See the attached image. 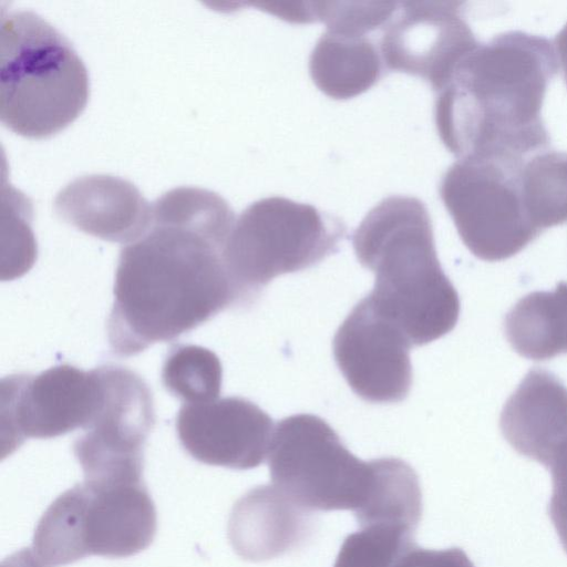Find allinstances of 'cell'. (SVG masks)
I'll return each mask as SVG.
<instances>
[{
	"label": "cell",
	"instance_id": "9c48e42d",
	"mask_svg": "<svg viewBox=\"0 0 567 567\" xmlns=\"http://www.w3.org/2000/svg\"><path fill=\"white\" fill-rule=\"evenodd\" d=\"M102 399L99 368L70 364L40 374H14L1 381L2 450L12 453L27 439H51L92 422Z\"/></svg>",
	"mask_w": 567,
	"mask_h": 567
},
{
	"label": "cell",
	"instance_id": "52a82bcc",
	"mask_svg": "<svg viewBox=\"0 0 567 567\" xmlns=\"http://www.w3.org/2000/svg\"><path fill=\"white\" fill-rule=\"evenodd\" d=\"M268 466L272 485L308 513H354L368 498L375 476V460L358 458L324 420L306 413L277 423Z\"/></svg>",
	"mask_w": 567,
	"mask_h": 567
},
{
	"label": "cell",
	"instance_id": "e0dca14e",
	"mask_svg": "<svg viewBox=\"0 0 567 567\" xmlns=\"http://www.w3.org/2000/svg\"><path fill=\"white\" fill-rule=\"evenodd\" d=\"M413 536L398 527H360L343 540L333 567H475L463 549L422 548Z\"/></svg>",
	"mask_w": 567,
	"mask_h": 567
},
{
	"label": "cell",
	"instance_id": "3957f363",
	"mask_svg": "<svg viewBox=\"0 0 567 567\" xmlns=\"http://www.w3.org/2000/svg\"><path fill=\"white\" fill-rule=\"evenodd\" d=\"M352 243L360 264L375 275L369 299L412 346L427 344L454 329L461 309L458 293L439 261L422 200L411 196L382 199L365 215Z\"/></svg>",
	"mask_w": 567,
	"mask_h": 567
},
{
	"label": "cell",
	"instance_id": "44dd1931",
	"mask_svg": "<svg viewBox=\"0 0 567 567\" xmlns=\"http://www.w3.org/2000/svg\"><path fill=\"white\" fill-rule=\"evenodd\" d=\"M221 377L218 357L209 349L194 344L171 349L162 369L164 386L185 404L217 400Z\"/></svg>",
	"mask_w": 567,
	"mask_h": 567
},
{
	"label": "cell",
	"instance_id": "603a6c76",
	"mask_svg": "<svg viewBox=\"0 0 567 567\" xmlns=\"http://www.w3.org/2000/svg\"><path fill=\"white\" fill-rule=\"evenodd\" d=\"M546 467L553 481L548 515L567 553V441L556 450Z\"/></svg>",
	"mask_w": 567,
	"mask_h": 567
},
{
	"label": "cell",
	"instance_id": "7c38bea8",
	"mask_svg": "<svg viewBox=\"0 0 567 567\" xmlns=\"http://www.w3.org/2000/svg\"><path fill=\"white\" fill-rule=\"evenodd\" d=\"M176 431L193 458L208 465L249 470L268 456L275 426L254 402L227 396L184 404L176 417Z\"/></svg>",
	"mask_w": 567,
	"mask_h": 567
},
{
	"label": "cell",
	"instance_id": "277c9868",
	"mask_svg": "<svg viewBox=\"0 0 567 567\" xmlns=\"http://www.w3.org/2000/svg\"><path fill=\"white\" fill-rule=\"evenodd\" d=\"M90 95L86 68L69 40L32 11L2 13L0 120L13 133L47 138L73 123Z\"/></svg>",
	"mask_w": 567,
	"mask_h": 567
},
{
	"label": "cell",
	"instance_id": "ac0fdd59",
	"mask_svg": "<svg viewBox=\"0 0 567 567\" xmlns=\"http://www.w3.org/2000/svg\"><path fill=\"white\" fill-rule=\"evenodd\" d=\"M505 336L522 357L544 361L567 353V282L553 291H533L507 312Z\"/></svg>",
	"mask_w": 567,
	"mask_h": 567
},
{
	"label": "cell",
	"instance_id": "5b68a950",
	"mask_svg": "<svg viewBox=\"0 0 567 567\" xmlns=\"http://www.w3.org/2000/svg\"><path fill=\"white\" fill-rule=\"evenodd\" d=\"M343 223L309 204L271 196L249 205L235 220L223 261L247 303L275 277L315 266L338 250Z\"/></svg>",
	"mask_w": 567,
	"mask_h": 567
},
{
	"label": "cell",
	"instance_id": "d6986e66",
	"mask_svg": "<svg viewBox=\"0 0 567 567\" xmlns=\"http://www.w3.org/2000/svg\"><path fill=\"white\" fill-rule=\"evenodd\" d=\"M354 515L359 527L385 525L415 532L422 516V492L415 471L398 457L375 458L372 488Z\"/></svg>",
	"mask_w": 567,
	"mask_h": 567
},
{
	"label": "cell",
	"instance_id": "4fadbf2b",
	"mask_svg": "<svg viewBox=\"0 0 567 567\" xmlns=\"http://www.w3.org/2000/svg\"><path fill=\"white\" fill-rule=\"evenodd\" d=\"M54 210L87 235L125 245L138 239L152 221V204L131 182L103 174L69 183L56 194Z\"/></svg>",
	"mask_w": 567,
	"mask_h": 567
},
{
	"label": "cell",
	"instance_id": "7402d4cb",
	"mask_svg": "<svg viewBox=\"0 0 567 567\" xmlns=\"http://www.w3.org/2000/svg\"><path fill=\"white\" fill-rule=\"evenodd\" d=\"M315 19L321 20L327 30L365 35L390 20L396 2H311Z\"/></svg>",
	"mask_w": 567,
	"mask_h": 567
},
{
	"label": "cell",
	"instance_id": "5bb4252c",
	"mask_svg": "<svg viewBox=\"0 0 567 567\" xmlns=\"http://www.w3.org/2000/svg\"><path fill=\"white\" fill-rule=\"evenodd\" d=\"M499 427L517 453L545 466L567 440V388L554 373L530 369L507 399Z\"/></svg>",
	"mask_w": 567,
	"mask_h": 567
},
{
	"label": "cell",
	"instance_id": "30bf717a",
	"mask_svg": "<svg viewBox=\"0 0 567 567\" xmlns=\"http://www.w3.org/2000/svg\"><path fill=\"white\" fill-rule=\"evenodd\" d=\"M411 346L402 329L365 296L336 332L333 355L358 396L372 403H396L412 385Z\"/></svg>",
	"mask_w": 567,
	"mask_h": 567
},
{
	"label": "cell",
	"instance_id": "9a60e30c",
	"mask_svg": "<svg viewBox=\"0 0 567 567\" xmlns=\"http://www.w3.org/2000/svg\"><path fill=\"white\" fill-rule=\"evenodd\" d=\"M310 533L308 512L271 485L249 489L233 506L227 535L235 553L265 561L299 546Z\"/></svg>",
	"mask_w": 567,
	"mask_h": 567
},
{
	"label": "cell",
	"instance_id": "ba28073f",
	"mask_svg": "<svg viewBox=\"0 0 567 567\" xmlns=\"http://www.w3.org/2000/svg\"><path fill=\"white\" fill-rule=\"evenodd\" d=\"M522 164L461 158L444 173L440 196L468 250L499 261L523 250L540 231L522 197Z\"/></svg>",
	"mask_w": 567,
	"mask_h": 567
},
{
	"label": "cell",
	"instance_id": "cb8c5ba5",
	"mask_svg": "<svg viewBox=\"0 0 567 567\" xmlns=\"http://www.w3.org/2000/svg\"><path fill=\"white\" fill-rule=\"evenodd\" d=\"M0 567H49L31 548H22L7 557Z\"/></svg>",
	"mask_w": 567,
	"mask_h": 567
},
{
	"label": "cell",
	"instance_id": "ffe728a7",
	"mask_svg": "<svg viewBox=\"0 0 567 567\" xmlns=\"http://www.w3.org/2000/svg\"><path fill=\"white\" fill-rule=\"evenodd\" d=\"M525 209L542 233L567 223V152L543 151L519 169Z\"/></svg>",
	"mask_w": 567,
	"mask_h": 567
},
{
	"label": "cell",
	"instance_id": "8992f818",
	"mask_svg": "<svg viewBox=\"0 0 567 567\" xmlns=\"http://www.w3.org/2000/svg\"><path fill=\"white\" fill-rule=\"evenodd\" d=\"M156 527L155 505L143 482L113 487L76 484L44 512L33 548L52 567L90 555L123 558L146 549Z\"/></svg>",
	"mask_w": 567,
	"mask_h": 567
},
{
	"label": "cell",
	"instance_id": "2e32d148",
	"mask_svg": "<svg viewBox=\"0 0 567 567\" xmlns=\"http://www.w3.org/2000/svg\"><path fill=\"white\" fill-rule=\"evenodd\" d=\"M309 71L320 91L344 100L365 92L379 80L381 60L365 35L326 30L310 54Z\"/></svg>",
	"mask_w": 567,
	"mask_h": 567
},
{
	"label": "cell",
	"instance_id": "7a4b0ae2",
	"mask_svg": "<svg viewBox=\"0 0 567 567\" xmlns=\"http://www.w3.org/2000/svg\"><path fill=\"white\" fill-rule=\"evenodd\" d=\"M558 71L554 43L544 37L509 31L478 42L436 96L441 141L457 159L522 164L546 151L542 110Z\"/></svg>",
	"mask_w": 567,
	"mask_h": 567
},
{
	"label": "cell",
	"instance_id": "8fae6325",
	"mask_svg": "<svg viewBox=\"0 0 567 567\" xmlns=\"http://www.w3.org/2000/svg\"><path fill=\"white\" fill-rule=\"evenodd\" d=\"M381 38L386 66L425 80L435 91L478 43L461 14L462 2L405 1Z\"/></svg>",
	"mask_w": 567,
	"mask_h": 567
},
{
	"label": "cell",
	"instance_id": "6da1fadb",
	"mask_svg": "<svg viewBox=\"0 0 567 567\" xmlns=\"http://www.w3.org/2000/svg\"><path fill=\"white\" fill-rule=\"evenodd\" d=\"M235 215L218 194L177 187L152 204V221L123 246L107 321L112 352L138 354L239 303L223 261Z\"/></svg>",
	"mask_w": 567,
	"mask_h": 567
},
{
	"label": "cell",
	"instance_id": "d4e9b609",
	"mask_svg": "<svg viewBox=\"0 0 567 567\" xmlns=\"http://www.w3.org/2000/svg\"><path fill=\"white\" fill-rule=\"evenodd\" d=\"M554 48L558 61L559 71L563 72L564 80L567 84V22L556 35L554 41Z\"/></svg>",
	"mask_w": 567,
	"mask_h": 567
}]
</instances>
